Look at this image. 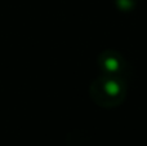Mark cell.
Returning <instances> with one entry per match:
<instances>
[{
	"label": "cell",
	"mask_w": 147,
	"mask_h": 146,
	"mask_svg": "<svg viewBox=\"0 0 147 146\" xmlns=\"http://www.w3.org/2000/svg\"><path fill=\"white\" fill-rule=\"evenodd\" d=\"M105 66H106V69L110 70V71H115V70L119 69V64H117V61L115 58H112V57H110V58L106 59Z\"/></svg>",
	"instance_id": "obj_2"
},
{
	"label": "cell",
	"mask_w": 147,
	"mask_h": 146,
	"mask_svg": "<svg viewBox=\"0 0 147 146\" xmlns=\"http://www.w3.org/2000/svg\"><path fill=\"white\" fill-rule=\"evenodd\" d=\"M105 91H106L110 96H116L117 93L120 92V87L116 82L110 80V82H107L106 84H105Z\"/></svg>",
	"instance_id": "obj_1"
}]
</instances>
